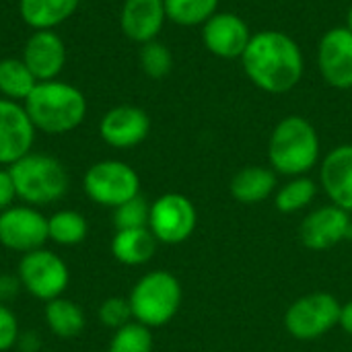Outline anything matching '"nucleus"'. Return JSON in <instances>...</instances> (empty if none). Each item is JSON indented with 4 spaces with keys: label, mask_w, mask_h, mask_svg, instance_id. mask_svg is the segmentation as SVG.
Here are the masks:
<instances>
[{
    "label": "nucleus",
    "mask_w": 352,
    "mask_h": 352,
    "mask_svg": "<svg viewBox=\"0 0 352 352\" xmlns=\"http://www.w3.org/2000/svg\"><path fill=\"white\" fill-rule=\"evenodd\" d=\"M351 239H352V221H351Z\"/></svg>",
    "instance_id": "e433bc0d"
},
{
    "label": "nucleus",
    "mask_w": 352,
    "mask_h": 352,
    "mask_svg": "<svg viewBox=\"0 0 352 352\" xmlns=\"http://www.w3.org/2000/svg\"><path fill=\"white\" fill-rule=\"evenodd\" d=\"M16 278L29 295L47 303L52 299L62 297L70 283V270L58 254L41 248L23 254Z\"/></svg>",
    "instance_id": "6e6552de"
},
{
    "label": "nucleus",
    "mask_w": 352,
    "mask_h": 352,
    "mask_svg": "<svg viewBox=\"0 0 352 352\" xmlns=\"http://www.w3.org/2000/svg\"><path fill=\"white\" fill-rule=\"evenodd\" d=\"M35 126L23 105L10 99H0V165H12L31 153Z\"/></svg>",
    "instance_id": "4468645a"
},
{
    "label": "nucleus",
    "mask_w": 352,
    "mask_h": 352,
    "mask_svg": "<svg viewBox=\"0 0 352 352\" xmlns=\"http://www.w3.org/2000/svg\"><path fill=\"white\" fill-rule=\"evenodd\" d=\"M23 107L35 126L45 134H66L78 128L87 116L85 95L62 80H43L37 82L29 97L23 101Z\"/></svg>",
    "instance_id": "7ed1b4c3"
},
{
    "label": "nucleus",
    "mask_w": 352,
    "mask_h": 352,
    "mask_svg": "<svg viewBox=\"0 0 352 352\" xmlns=\"http://www.w3.org/2000/svg\"><path fill=\"white\" fill-rule=\"evenodd\" d=\"M43 318H45L50 332L62 340H72L80 336V332L87 326L85 311L74 301L64 299V297L47 301L43 309Z\"/></svg>",
    "instance_id": "4be33fe9"
},
{
    "label": "nucleus",
    "mask_w": 352,
    "mask_h": 352,
    "mask_svg": "<svg viewBox=\"0 0 352 352\" xmlns=\"http://www.w3.org/2000/svg\"><path fill=\"white\" fill-rule=\"evenodd\" d=\"M182 299V283L167 270H153L142 274L128 295L134 322L151 330L167 326L177 316Z\"/></svg>",
    "instance_id": "20e7f679"
},
{
    "label": "nucleus",
    "mask_w": 352,
    "mask_h": 352,
    "mask_svg": "<svg viewBox=\"0 0 352 352\" xmlns=\"http://www.w3.org/2000/svg\"><path fill=\"white\" fill-rule=\"evenodd\" d=\"M151 118L136 105H118L109 109L99 124L101 138L113 148H134L146 140Z\"/></svg>",
    "instance_id": "2eb2a0df"
},
{
    "label": "nucleus",
    "mask_w": 352,
    "mask_h": 352,
    "mask_svg": "<svg viewBox=\"0 0 352 352\" xmlns=\"http://www.w3.org/2000/svg\"><path fill=\"white\" fill-rule=\"evenodd\" d=\"M340 301L326 291L295 299L285 311V330L299 342H314L330 334L340 320Z\"/></svg>",
    "instance_id": "423d86ee"
},
{
    "label": "nucleus",
    "mask_w": 352,
    "mask_h": 352,
    "mask_svg": "<svg viewBox=\"0 0 352 352\" xmlns=\"http://www.w3.org/2000/svg\"><path fill=\"white\" fill-rule=\"evenodd\" d=\"M16 198L27 206H45L58 202L68 192V173L64 165L50 155L29 153L8 167Z\"/></svg>",
    "instance_id": "39448f33"
},
{
    "label": "nucleus",
    "mask_w": 352,
    "mask_h": 352,
    "mask_svg": "<svg viewBox=\"0 0 352 352\" xmlns=\"http://www.w3.org/2000/svg\"><path fill=\"white\" fill-rule=\"evenodd\" d=\"M80 0H19L23 21L35 31L54 29L70 19Z\"/></svg>",
    "instance_id": "412c9836"
},
{
    "label": "nucleus",
    "mask_w": 352,
    "mask_h": 352,
    "mask_svg": "<svg viewBox=\"0 0 352 352\" xmlns=\"http://www.w3.org/2000/svg\"><path fill=\"white\" fill-rule=\"evenodd\" d=\"M87 233H89L87 219L76 210H58L47 219L50 241L58 245H64V248L78 245L85 241Z\"/></svg>",
    "instance_id": "393cba45"
},
{
    "label": "nucleus",
    "mask_w": 352,
    "mask_h": 352,
    "mask_svg": "<svg viewBox=\"0 0 352 352\" xmlns=\"http://www.w3.org/2000/svg\"><path fill=\"white\" fill-rule=\"evenodd\" d=\"M99 322L113 332L134 322L128 297H109L99 305Z\"/></svg>",
    "instance_id": "c756f323"
},
{
    "label": "nucleus",
    "mask_w": 352,
    "mask_h": 352,
    "mask_svg": "<svg viewBox=\"0 0 352 352\" xmlns=\"http://www.w3.org/2000/svg\"><path fill=\"white\" fill-rule=\"evenodd\" d=\"M352 214L336 204H324L305 214L299 225V239L309 252H326L351 239Z\"/></svg>",
    "instance_id": "9b49d317"
},
{
    "label": "nucleus",
    "mask_w": 352,
    "mask_h": 352,
    "mask_svg": "<svg viewBox=\"0 0 352 352\" xmlns=\"http://www.w3.org/2000/svg\"><path fill=\"white\" fill-rule=\"evenodd\" d=\"M16 346H21V351L23 352H39L41 342H39V336H37L35 332H25V334L19 336Z\"/></svg>",
    "instance_id": "72a5a7b5"
},
{
    "label": "nucleus",
    "mask_w": 352,
    "mask_h": 352,
    "mask_svg": "<svg viewBox=\"0 0 352 352\" xmlns=\"http://www.w3.org/2000/svg\"><path fill=\"white\" fill-rule=\"evenodd\" d=\"M346 27L352 31V4L349 6V12H346Z\"/></svg>",
    "instance_id": "c9c22d12"
},
{
    "label": "nucleus",
    "mask_w": 352,
    "mask_h": 352,
    "mask_svg": "<svg viewBox=\"0 0 352 352\" xmlns=\"http://www.w3.org/2000/svg\"><path fill=\"white\" fill-rule=\"evenodd\" d=\"M322 155V142L316 126L303 116L283 118L268 140V161L276 175H307Z\"/></svg>",
    "instance_id": "f03ea898"
},
{
    "label": "nucleus",
    "mask_w": 352,
    "mask_h": 352,
    "mask_svg": "<svg viewBox=\"0 0 352 352\" xmlns=\"http://www.w3.org/2000/svg\"><path fill=\"white\" fill-rule=\"evenodd\" d=\"M157 239L148 227L120 229L111 239V254L124 266H142L153 260L157 252Z\"/></svg>",
    "instance_id": "aec40b11"
},
{
    "label": "nucleus",
    "mask_w": 352,
    "mask_h": 352,
    "mask_svg": "<svg viewBox=\"0 0 352 352\" xmlns=\"http://www.w3.org/2000/svg\"><path fill=\"white\" fill-rule=\"evenodd\" d=\"M278 188L276 173L264 165H248L239 169L229 182V194L239 204H260L274 196Z\"/></svg>",
    "instance_id": "6ab92c4d"
},
{
    "label": "nucleus",
    "mask_w": 352,
    "mask_h": 352,
    "mask_svg": "<svg viewBox=\"0 0 352 352\" xmlns=\"http://www.w3.org/2000/svg\"><path fill=\"white\" fill-rule=\"evenodd\" d=\"M320 184L332 204L352 214V144H340L322 159Z\"/></svg>",
    "instance_id": "f3484780"
},
{
    "label": "nucleus",
    "mask_w": 352,
    "mask_h": 352,
    "mask_svg": "<svg viewBox=\"0 0 352 352\" xmlns=\"http://www.w3.org/2000/svg\"><path fill=\"white\" fill-rule=\"evenodd\" d=\"M140 66L146 76H151L155 80L165 78L173 68V56L165 43L153 39L148 43H142V47H140Z\"/></svg>",
    "instance_id": "cd10ccee"
},
{
    "label": "nucleus",
    "mask_w": 352,
    "mask_h": 352,
    "mask_svg": "<svg viewBox=\"0 0 352 352\" xmlns=\"http://www.w3.org/2000/svg\"><path fill=\"white\" fill-rule=\"evenodd\" d=\"M318 196V184L309 175L287 177L274 192V206L283 214H295L314 204Z\"/></svg>",
    "instance_id": "5701e85b"
},
{
    "label": "nucleus",
    "mask_w": 352,
    "mask_h": 352,
    "mask_svg": "<svg viewBox=\"0 0 352 352\" xmlns=\"http://www.w3.org/2000/svg\"><path fill=\"white\" fill-rule=\"evenodd\" d=\"M318 68L324 82L332 89H352V31L342 27L328 29L318 43Z\"/></svg>",
    "instance_id": "f8f14e48"
},
{
    "label": "nucleus",
    "mask_w": 352,
    "mask_h": 352,
    "mask_svg": "<svg viewBox=\"0 0 352 352\" xmlns=\"http://www.w3.org/2000/svg\"><path fill=\"white\" fill-rule=\"evenodd\" d=\"M153 346L155 342L151 328L138 322H130L113 332L107 352H153Z\"/></svg>",
    "instance_id": "bb28decb"
},
{
    "label": "nucleus",
    "mask_w": 352,
    "mask_h": 352,
    "mask_svg": "<svg viewBox=\"0 0 352 352\" xmlns=\"http://www.w3.org/2000/svg\"><path fill=\"white\" fill-rule=\"evenodd\" d=\"M21 289V283L19 278L14 276H0V303H6L10 301Z\"/></svg>",
    "instance_id": "473e14b6"
},
{
    "label": "nucleus",
    "mask_w": 352,
    "mask_h": 352,
    "mask_svg": "<svg viewBox=\"0 0 352 352\" xmlns=\"http://www.w3.org/2000/svg\"><path fill=\"white\" fill-rule=\"evenodd\" d=\"M19 322L14 311L6 305L0 303V352L10 351L19 342Z\"/></svg>",
    "instance_id": "7c9ffc66"
},
{
    "label": "nucleus",
    "mask_w": 352,
    "mask_h": 352,
    "mask_svg": "<svg viewBox=\"0 0 352 352\" xmlns=\"http://www.w3.org/2000/svg\"><path fill=\"white\" fill-rule=\"evenodd\" d=\"M39 80L19 58L0 60V93L10 101H25Z\"/></svg>",
    "instance_id": "b1692460"
},
{
    "label": "nucleus",
    "mask_w": 352,
    "mask_h": 352,
    "mask_svg": "<svg viewBox=\"0 0 352 352\" xmlns=\"http://www.w3.org/2000/svg\"><path fill=\"white\" fill-rule=\"evenodd\" d=\"M167 19L182 27H202L219 12V0H165Z\"/></svg>",
    "instance_id": "a878e982"
},
{
    "label": "nucleus",
    "mask_w": 352,
    "mask_h": 352,
    "mask_svg": "<svg viewBox=\"0 0 352 352\" xmlns=\"http://www.w3.org/2000/svg\"><path fill=\"white\" fill-rule=\"evenodd\" d=\"M82 188L91 202L105 208H118L140 194V177L128 163L107 159L87 169Z\"/></svg>",
    "instance_id": "0eeeda50"
},
{
    "label": "nucleus",
    "mask_w": 352,
    "mask_h": 352,
    "mask_svg": "<svg viewBox=\"0 0 352 352\" xmlns=\"http://www.w3.org/2000/svg\"><path fill=\"white\" fill-rule=\"evenodd\" d=\"M198 212L194 202L177 192H169L151 202L148 229L159 243L179 245L196 231Z\"/></svg>",
    "instance_id": "1a4fd4ad"
},
{
    "label": "nucleus",
    "mask_w": 352,
    "mask_h": 352,
    "mask_svg": "<svg viewBox=\"0 0 352 352\" xmlns=\"http://www.w3.org/2000/svg\"><path fill=\"white\" fill-rule=\"evenodd\" d=\"M25 66L31 70V74L43 82V80H56V76L62 72L66 64V47L58 33L52 29L35 31L23 50Z\"/></svg>",
    "instance_id": "dca6fc26"
},
{
    "label": "nucleus",
    "mask_w": 352,
    "mask_h": 352,
    "mask_svg": "<svg viewBox=\"0 0 352 352\" xmlns=\"http://www.w3.org/2000/svg\"><path fill=\"white\" fill-rule=\"evenodd\" d=\"M239 60L250 82L270 95L293 91L305 74L299 43L278 29L256 31Z\"/></svg>",
    "instance_id": "f257e3e1"
},
{
    "label": "nucleus",
    "mask_w": 352,
    "mask_h": 352,
    "mask_svg": "<svg viewBox=\"0 0 352 352\" xmlns=\"http://www.w3.org/2000/svg\"><path fill=\"white\" fill-rule=\"evenodd\" d=\"M47 239V217L35 206H10L0 212V243L6 250L29 254L41 250Z\"/></svg>",
    "instance_id": "9d476101"
},
{
    "label": "nucleus",
    "mask_w": 352,
    "mask_h": 352,
    "mask_svg": "<svg viewBox=\"0 0 352 352\" xmlns=\"http://www.w3.org/2000/svg\"><path fill=\"white\" fill-rule=\"evenodd\" d=\"M338 328H340L344 334L352 336V299L340 305V320H338Z\"/></svg>",
    "instance_id": "f704fd0d"
},
{
    "label": "nucleus",
    "mask_w": 352,
    "mask_h": 352,
    "mask_svg": "<svg viewBox=\"0 0 352 352\" xmlns=\"http://www.w3.org/2000/svg\"><path fill=\"white\" fill-rule=\"evenodd\" d=\"M250 25L235 12L219 10L202 25V43L204 47L223 60L241 58L250 39H252Z\"/></svg>",
    "instance_id": "ddd939ff"
},
{
    "label": "nucleus",
    "mask_w": 352,
    "mask_h": 352,
    "mask_svg": "<svg viewBox=\"0 0 352 352\" xmlns=\"http://www.w3.org/2000/svg\"><path fill=\"white\" fill-rule=\"evenodd\" d=\"M16 198V190H14V182L10 177L8 169H0V212H4L6 208L14 206Z\"/></svg>",
    "instance_id": "2f4dec72"
},
{
    "label": "nucleus",
    "mask_w": 352,
    "mask_h": 352,
    "mask_svg": "<svg viewBox=\"0 0 352 352\" xmlns=\"http://www.w3.org/2000/svg\"><path fill=\"white\" fill-rule=\"evenodd\" d=\"M167 21L165 0H126L120 12V27L136 43L157 39Z\"/></svg>",
    "instance_id": "a211bd4d"
},
{
    "label": "nucleus",
    "mask_w": 352,
    "mask_h": 352,
    "mask_svg": "<svg viewBox=\"0 0 352 352\" xmlns=\"http://www.w3.org/2000/svg\"><path fill=\"white\" fill-rule=\"evenodd\" d=\"M148 212H151V204L140 194L136 198L120 204L118 208H113V225H116V231H120V229H142V227H148Z\"/></svg>",
    "instance_id": "c85d7f7f"
}]
</instances>
